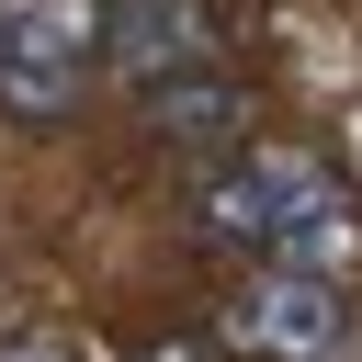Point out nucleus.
<instances>
[{"mask_svg":"<svg viewBox=\"0 0 362 362\" xmlns=\"http://www.w3.org/2000/svg\"><path fill=\"white\" fill-rule=\"evenodd\" d=\"M90 57H102V0H23L11 45H0V113L11 124H57L79 102Z\"/></svg>","mask_w":362,"mask_h":362,"instance_id":"1","label":"nucleus"},{"mask_svg":"<svg viewBox=\"0 0 362 362\" xmlns=\"http://www.w3.org/2000/svg\"><path fill=\"white\" fill-rule=\"evenodd\" d=\"M215 328H226V351H249V362H317V351H339V272L272 260L260 283H238V294L215 305Z\"/></svg>","mask_w":362,"mask_h":362,"instance_id":"2","label":"nucleus"},{"mask_svg":"<svg viewBox=\"0 0 362 362\" xmlns=\"http://www.w3.org/2000/svg\"><path fill=\"white\" fill-rule=\"evenodd\" d=\"M215 57V11L204 0H102V68L124 90H158L181 68Z\"/></svg>","mask_w":362,"mask_h":362,"instance_id":"3","label":"nucleus"},{"mask_svg":"<svg viewBox=\"0 0 362 362\" xmlns=\"http://www.w3.org/2000/svg\"><path fill=\"white\" fill-rule=\"evenodd\" d=\"M249 90L226 79V68H181V79H158L147 90V124L181 147V158H226V147H249Z\"/></svg>","mask_w":362,"mask_h":362,"instance_id":"4","label":"nucleus"},{"mask_svg":"<svg viewBox=\"0 0 362 362\" xmlns=\"http://www.w3.org/2000/svg\"><path fill=\"white\" fill-rule=\"evenodd\" d=\"M192 226H204L215 249H260V260H272V192H260V170H226V181H204Z\"/></svg>","mask_w":362,"mask_h":362,"instance_id":"5","label":"nucleus"},{"mask_svg":"<svg viewBox=\"0 0 362 362\" xmlns=\"http://www.w3.org/2000/svg\"><path fill=\"white\" fill-rule=\"evenodd\" d=\"M0 362H68V351H57V339H11Z\"/></svg>","mask_w":362,"mask_h":362,"instance_id":"6","label":"nucleus"},{"mask_svg":"<svg viewBox=\"0 0 362 362\" xmlns=\"http://www.w3.org/2000/svg\"><path fill=\"white\" fill-rule=\"evenodd\" d=\"M147 362H215V351H147Z\"/></svg>","mask_w":362,"mask_h":362,"instance_id":"7","label":"nucleus"},{"mask_svg":"<svg viewBox=\"0 0 362 362\" xmlns=\"http://www.w3.org/2000/svg\"><path fill=\"white\" fill-rule=\"evenodd\" d=\"M0 45H11V0H0Z\"/></svg>","mask_w":362,"mask_h":362,"instance_id":"8","label":"nucleus"}]
</instances>
